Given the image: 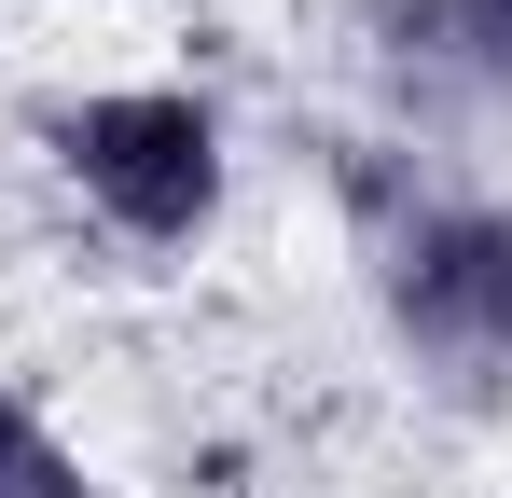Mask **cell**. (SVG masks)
Instances as JSON below:
<instances>
[{
	"instance_id": "6da1fadb",
	"label": "cell",
	"mask_w": 512,
	"mask_h": 498,
	"mask_svg": "<svg viewBox=\"0 0 512 498\" xmlns=\"http://www.w3.org/2000/svg\"><path fill=\"white\" fill-rule=\"evenodd\" d=\"M56 166L125 249H194L222 222V111L180 97V83H97V97H56Z\"/></svg>"
},
{
	"instance_id": "3957f363",
	"label": "cell",
	"mask_w": 512,
	"mask_h": 498,
	"mask_svg": "<svg viewBox=\"0 0 512 498\" xmlns=\"http://www.w3.org/2000/svg\"><path fill=\"white\" fill-rule=\"evenodd\" d=\"M402 56H429L443 83L512 97V0H402Z\"/></svg>"
},
{
	"instance_id": "7a4b0ae2",
	"label": "cell",
	"mask_w": 512,
	"mask_h": 498,
	"mask_svg": "<svg viewBox=\"0 0 512 498\" xmlns=\"http://www.w3.org/2000/svg\"><path fill=\"white\" fill-rule=\"evenodd\" d=\"M374 291L416 360H443L457 388L512 374V208H443L416 194L402 222H374Z\"/></svg>"
},
{
	"instance_id": "277c9868",
	"label": "cell",
	"mask_w": 512,
	"mask_h": 498,
	"mask_svg": "<svg viewBox=\"0 0 512 498\" xmlns=\"http://www.w3.org/2000/svg\"><path fill=\"white\" fill-rule=\"evenodd\" d=\"M0 498H97V471H84L28 402H14V388H0Z\"/></svg>"
}]
</instances>
